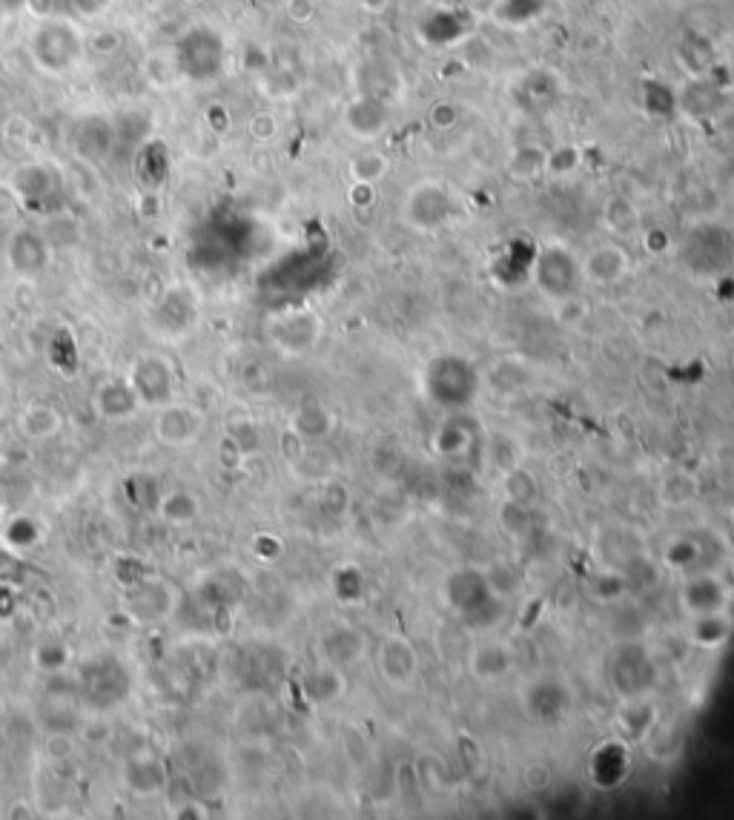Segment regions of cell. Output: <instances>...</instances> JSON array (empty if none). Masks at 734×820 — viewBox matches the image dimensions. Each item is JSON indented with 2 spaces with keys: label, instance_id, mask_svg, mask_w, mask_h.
Here are the masks:
<instances>
[{
  "label": "cell",
  "instance_id": "1",
  "mask_svg": "<svg viewBox=\"0 0 734 820\" xmlns=\"http://www.w3.org/2000/svg\"><path fill=\"white\" fill-rule=\"evenodd\" d=\"M399 213L411 230L422 233V236H433L454 221V216L459 213V198L445 181L422 178L413 187H408Z\"/></svg>",
  "mask_w": 734,
  "mask_h": 820
},
{
  "label": "cell",
  "instance_id": "2",
  "mask_svg": "<svg viewBox=\"0 0 734 820\" xmlns=\"http://www.w3.org/2000/svg\"><path fill=\"white\" fill-rule=\"evenodd\" d=\"M677 603L686 617H700V614H717L729 611L732 605V588L726 580L714 571H689L680 577L677 585Z\"/></svg>",
  "mask_w": 734,
  "mask_h": 820
},
{
  "label": "cell",
  "instance_id": "3",
  "mask_svg": "<svg viewBox=\"0 0 734 820\" xmlns=\"http://www.w3.org/2000/svg\"><path fill=\"white\" fill-rule=\"evenodd\" d=\"M534 284L540 287L545 299H551L554 304L565 302V299L577 296V287L583 284L580 264L562 247H545L534 264Z\"/></svg>",
  "mask_w": 734,
  "mask_h": 820
},
{
  "label": "cell",
  "instance_id": "4",
  "mask_svg": "<svg viewBox=\"0 0 734 820\" xmlns=\"http://www.w3.org/2000/svg\"><path fill=\"white\" fill-rule=\"evenodd\" d=\"M376 671L393 691H411L419 680V651L405 634H388L376 648Z\"/></svg>",
  "mask_w": 734,
  "mask_h": 820
},
{
  "label": "cell",
  "instance_id": "5",
  "mask_svg": "<svg viewBox=\"0 0 734 820\" xmlns=\"http://www.w3.org/2000/svg\"><path fill=\"white\" fill-rule=\"evenodd\" d=\"M580 264V279L588 287H617L631 276V256L623 244L617 241H603L594 244L585 256L577 259Z\"/></svg>",
  "mask_w": 734,
  "mask_h": 820
},
{
  "label": "cell",
  "instance_id": "6",
  "mask_svg": "<svg viewBox=\"0 0 734 820\" xmlns=\"http://www.w3.org/2000/svg\"><path fill=\"white\" fill-rule=\"evenodd\" d=\"M319 646H322L324 663H330V666H336V669L342 671L356 666V663H362L367 654L365 634L356 626H350V623H333L322 634Z\"/></svg>",
  "mask_w": 734,
  "mask_h": 820
},
{
  "label": "cell",
  "instance_id": "7",
  "mask_svg": "<svg viewBox=\"0 0 734 820\" xmlns=\"http://www.w3.org/2000/svg\"><path fill=\"white\" fill-rule=\"evenodd\" d=\"M442 597H445V605H451L454 611H462V614L485 603H497V597L491 594L482 571H468V568H456L445 577Z\"/></svg>",
  "mask_w": 734,
  "mask_h": 820
},
{
  "label": "cell",
  "instance_id": "8",
  "mask_svg": "<svg viewBox=\"0 0 734 820\" xmlns=\"http://www.w3.org/2000/svg\"><path fill=\"white\" fill-rule=\"evenodd\" d=\"M514 666H517V657L508 643L488 640V643L468 648V671H471V677L482 680V683L505 680L514 671Z\"/></svg>",
  "mask_w": 734,
  "mask_h": 820
},
{
  "label": "cell",
  "instance_id": "9",
  "mask_svg": "<svg viewBox=\"0 0 734 820\" xmlns=\"http://www.w3.org/2000/svg\"><path fill=\"white\" fill-rule=\"evenodd\" d=\"M345 124L347 130L353 132L356 138L373 141V138H379L382 132L388 130L390 109L379 95H370V92H367V95H359V98L345 109Z\"/></svg>",
  "mask_w": 734,
  "mask_h": 820
},
{
  "label": "cell",
  "instance_id": "10",
  "mask_svg": "<svg viewBox=\"0 0 734 820\" xmlns=\"http://www.w3.org/2000/svg\"><path fill=\"white\" fill-rule=\"evenodd\" d=\"M734 631V620L729 611H717V614H700V617H689V643L700 651H717L729 643Z\"/></svg>",
  "mask_w": 734,
  "mask_h": 820
},
{
  "label": "cell",
  "instance_id": "11",
  "mask_svg": "<svg viewBox=\"0 0 734 820\" xmlns=\"http://www.w3.org/2000/svg\"><path fill=\"white\" fill-rule=\"evenodd\" d=\"M302 691L304 697L316 706H327V703H336L342 694L347 691V680L345 671L324 663L319 669H313L310 674H304L302 680Z\"/></svg>",
  "mask_w": 734,
  "mask_h": 820
},
{
  "label": "cell",
  "instance_id": "12",
  "mask_svg": "<svg viewBox=\"0 0 734 820\" xmlns=\"http://www.w3.org/2000/svg\"><path fill=\"white\" fill-rule=\"evenodd\" d=\"M640 224H643V213L626 195H611L603 204V227L611 236H634L640 230Z\"/></svg>",
  "mask_w": 734,
  "mask_h": 820
},
{
  "label": "cell",
  "instance_id": "13",
  "mask_svg": "<svg viewBox=\"0 0 734 820\" xmlns=\"http://www.w3.org/2000/svg\"><path fill=\"white\" fill-rule=\"evenodd\" d=\"M195 431H198V416L190 408H167L155 422V433L164 445H187Z\"/></svg>",
  "mask_w": 734,
  "mask_h": 820
},
{
  "label": "cell",
  "instance_id": "14",
  "mask_svg": "<svg viewBox=\"0 0 734 820\" xmlns=\"http://www.w3.org/2000/svg\"><path fill=\"white\" fill-rule=\"evenodd\" d=\"M548 173V150L540 144H522L508 155V175L514 181H534Z\"/></svg>",
  "mask_w": 734,
  "mask_h": 820
},
{
  "label": "cell",
  "instance_id": "15",
  "mask_svg": "<svg viewBox=\"0 0 734 820\" xmlns=\"http://www.w3.org/2000/svg\"><path fill=\"white\" fill-rule=\"evenodd\" d=\"M700 557H703V542L694 537H674L663 551V562L666 568L677 571V574H689V571H700Z\"/></svg>",
  "mask_w": 734,
  "mask_h": 820
},
{
  "label": "cell",
  "instance_id": "16",
  "mask_svg": "<svg viewBox=\"0 0 734 820\" xmlns=\"http://www.w3.org/2000/svg\"><path fill=\"white\" fill-rule=\"evenodd\" d=\"M697 499V479L689 471H674L660 482V502L666 508H686Z\"/></svg>",
  "mask_w": 734,
  "mask_h": 820
},
{
  "label": "cell",
  "instance_id": "17",
  "mask_svg": "<svg viewBox=\"0 0 734 820\" xmlns=\"http://www.w3.org/2000/svg\"><path fill=\"white\" fill-rule=\"evenodd\" d=\"M333 428H336V419L319 405L299 410L296 422H293V431L299 433L304 442H322L324 436H330Z\"/></svg>",
  "mask_w": 734,
  "mask_h": 820
},
{
  "label": "cell",
  "instance_id": "18",
  "mask_svg": "<svg viewBox=\"0 0 734 820\" xmlns=\"http://www.w3.org/2000/svg\"><path fill=\"white\" fill-rule=\"evenodd\" d=\"M390 170L388 155L382 152H362L350 161V178L356 184H379Z\"/></svg>",
  "mask_w": 734,
  "mask_h": 820
},
{
  "label": "cell",
  "instance_id": "19",
  "mask_svg": "<svg viewBox=\"0 0 734 820\" xmlns=\"http://www.w3.org/2000/svg\"><path fill=\"white\" fill-rule=\"evenodd\" d=\"M505 497L514 499V502H519V505H528V508H531V505L537 502V497H540L534 474H531V471H525V468H519V465H514V468L508 471V476H505Z\"/></svg>",
  "mask_w": 734,
  "mask_h": 820
},
{
  "label": "cell",
  "instance_id": "20",
  "mask_svg": "<svg viewBox=\"0 0 734 820\" xmlns=\"http://www.w3.org/2000/svg\"><path fill=\"white\" fill-rule=\"evenodd\" d=\"M61 428V416L55 408H32L21 416V431L29 439H46Z\"/></svg>",
  "mask_w": 734,
  "mask_h": 820
},
{
  "label": "cell",
  "instance_id": "21",
  "mask_svg": "<svg viewBox=\"0 0 734 820\" xmlns=\"http://www.w3.org/2000/svg\"><path fill=\"white\" fill-rule=\"evenodd\" d=\"M499 525L508 537H525L531 531V508L528 505H519L514 499L505 497V502L499 505Z\"/></svg>",
  "mask_w": 734,
  "mask_h": 820
},
{
  "label": "cell",
  "instance_id": "22",
  "mask_svg": "<svg viewBox=\"0 0 734 820\" xmlns=\"http://www.w3.org/2000/svg\"><path fill=\"white\" fill-rule=\"evenodd\" d=\"M482 577H485V583H488L491 594L497 597L499 603L511 600V597L519 591V574L511 568V565H505V562L491 565L488 571H482Z\"/></svg>",
  "mask_w": 734,
  "mask_h": 820
},
{
  "label": "cell",
  "instance_id": "23",
  "mask_svg": "<svg viewBox=\"0 0 734 820\" xmlns=\"http://www.w3.org/2000/svg\"><path fill=\"white\" fill-rule=\"evenodd\" d=\"M107 402H112V408H107L104 413H107V416H115V419H121V416H130L132 410H135V405H138V396H135L127 385H115V382H109V385H104V388L98 390V405H107Z\"/></svg>",
  "mask_w": 734,
  "mask_h": 820
},
{
  "label": "cell",
  "instance_id": "24",
  "mask_svg": "<svg viewBox=\"0 0 734 820\" xmlns=\"http://www.w3.org/2000/svg\"><path fill=\"white\" fill-rule=\"evenodd\" d=\"M519 783L528 795H545L554 786V769L545 760H528L519 772Z\"/></svg>",
  "mask_w": 734,
  "mask_h": 820
},
{
  "label": "cell",
  "instance_id": "25",
  "mask_svg": "<svg viewBox=\"0 0 734 820\" xmlns=\"http://www.w3.org/2000/svg\"><path fill=\"white\" fill-rule=\"evenodd\" d=\"M158 511L170 522H190L195 517V511H198V505H195V499L190 494L175 491V494H167L158 502Z\"/></svg>",
  "mask_w": 734,
  "mask_h": 820
},
{
  "label": "cell",
  "instance_id": "26",
  "mask_svg": "<svg viewBox=\"0 0 734 820\" xmlns=\"http://www.w3.org/2000/svg\"><path fill=\"white\" fill-rule=\"evenodd\" d=\"M732 531H734V511H732Z\"/></svg>",
  "mask_w": 734,
  "mask_h": 820
}]
</instances>
